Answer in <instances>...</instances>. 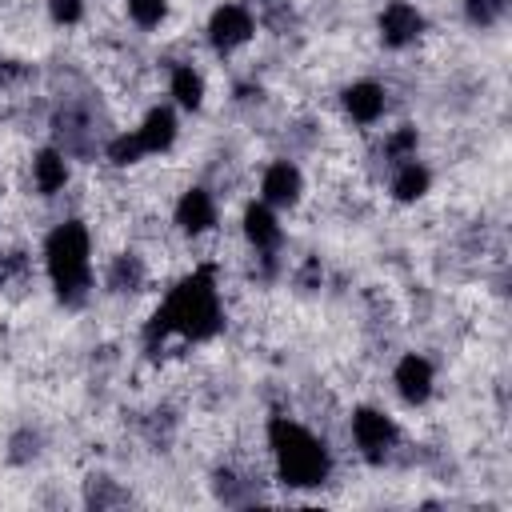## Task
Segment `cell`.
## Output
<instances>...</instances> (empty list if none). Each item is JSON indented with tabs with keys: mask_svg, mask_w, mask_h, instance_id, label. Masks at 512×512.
I'll use <instances>...</instances> for the list:
<instances>
[{
	"mask_svg": "<svg viewBox=\"0 0 512 512\" xmlns=\"http://www.w3.org/2000/svg\"><path fill=\"white\" fill-rule=\"evenodd\" d=\"M224 328V304L212 268H192L176 288L164 296V304L152 312V324L144 328L148 344H164V336H184V340H212Z\"/></svg>",
	"mask_w": 512,
	"mask_h": 512,
	"instance_id": "cell-1",
	"label": "cell"
},
{
	"mask_svg": "<svg viewBox=\"0 0 512 512\" xmlns=\"http://www.w3.org/2000/svg\"><path fill=\"white\" fill-rule=\"evenodd\" d=\"M44 8H48V20L60 28H72L84 20V0H44Z\"/></svg>",
	"mask_w": 512,
	"mask_h": 512,
	"instance_id": "cell-19",
	"label": "cell"
},
{
	"mask_svg": "<svg viewBox=\"0 0 512 512\" xmlns=\"http://www.w3.org/2000/svg\"><path fill=\"white\" fill-rule=\"evenodd\" d=\"M124 12H128V20L136 28L152 32V28H160L168 20V0H124Z\"/></svg>",
	"mask_w": 512,
	"mask_h": 512,
	"instance_id": "cell-17",
	"label": "cell"
},
{
	"mask_svg": "<svg viewBox=\"0 0 512 512\" xmlns=\"http://www.w3.org/2000/svg\"><path fill=\"white\" fill-rule=\"evenodd\" d=\"M500 4H508V0H500Z\"/></svg>",
	"mask_w": 512,
	"mask_h": 512,
	"instance_id": "cell-21",
	"label": "cell"
},
{
	"mask_svg": "<svg viewBox=\"0 0 512 512\" xmlns=\"http://www.w3.org/2000/svg\"><path fill=\"white\" fill-rule=\"evenodd\" d=\"M376 28H380L384 48H408L424 36V12L412 0H388L376 16Z\"/></svg>",
	"mask_w": 512,
	"mask_h": 512,
	"instance_id": "cell-8",
	"label": "cell"
},
{
	"mask_svg": "<svg viewBox=\"0 0 512 512\" xmlns=\"http://www.w3.org/2000/svg\"><path fill=\"white\" fill-rule=\"evenodd\" d=\"M392 388H396V396L408 408L428 404L432 392H436V368H432V360L424 352H404L396 360V368H392Z\"/></svg>",
	"mask_w": 512,
	"mask_h": 512,
	"instance_id": "cell-7",
	"label": "cell"
},
{
	"mask_svg": "<svg viewBox=\"0 0 512 512\" xmlns=\"http://www.w3.org/2000/svg\"><path fill=\"white\" fill-rule=\"evenodd\" d=\"M348 432H352L356 452L364 460H372V464H384V456H392V448L400 444L396 420L384 408H372V404H364V408H356L348 416Z\"/></svg>",
	"mask_w": 512,
	"mask_h": 512,
	"instance_id": "cell-4",
	"label": "cell"
},
{
	"mask_svg": "<svg viewBox=\"0 0 512 512\" xmlns=\"http://www.w3.org/2000/svg\"><path fill=\"white\" fill-rule=\"evenodd\" d=\"M268 456L288 488H320L332 476L328 444L296 416H268Z\"/></svg>",
	"mask_w": 512,
	"mask_h": 512,
	"instance_id": "cell-2",
	"label": "cell"
},
{
	"mask_svg": "<svg viewBox=\"0 0 512 512\" xmlns=\"http://www.w3.org/2000/svg\"><path fill=\"white\" fill-rule=\"evenodd\" d=\"M388 188H392V196L400 200V204H416V200H424L428 196V188H432V168L424 164V160H400V164H392V180H388Z\"/></svg>",
	"mask_w": 512,
	"mask_h": 512,
	"instance_id": "cell-14",
	"label": "cell"
},
{
	"mask_svg": "<svg viewBox=\"0 0 512 512\" xmlns=\"http://www.w3.org/2000/svg\"><path fill=\"white\" fill-rule=\"evenodd\" d=\"M240 236L252 252H280L284 248V224L276 216L272 204L264 200H248L240 212Z\"/></svg>",
	"mask_w": 512,
	"mask_h": 512,
	"instance_id": "cell-10",
	"label": "cell"
},
{
	"mask_svg": "<svg viewBox=\"0 0 512 512\" xmlns=\"http://www.w3.org/2000/svg\"><path fill=\"white\" fill-rule=\"evenodd\" d=\"M260 4H280V0H260Z\"/></svg>",
	"mask_w": 512,
	"mask_h": 512,
	"instance_id": "cell-20",
	"label": "cell"
},
{
	"mask_svg": "<svg viewBox=\"0 0 512 512\" xmlns=\"http://www.w3.org/2000/svg\"><path fill=\"white\" fill-rule=\"evenodd\" d=\"M44 272L64 304H84L92 292V232L84 220H56L44 236Z\"/></svg>",
	"mask_w": 512,
	"mask_h": 512,
	"instance_id": "cell-3",
	"label": "cell"
},
{
	"mask_svg": "<svg viewBox=\"0 0 512 512\" xmlns=\"http://www.w3.org/2000/svg\"><path fill=\"white\" fill-rule=\"evenodd\" d=\"M136 136H140V144H144V152H148V156L168 152V148L176 144V136H180L176 112H172L168 104H152V108L144 112V120L136 124Z\"/></svg>",
	"mask_w": 512,
	"mask_h": 512,
	"instance_id": "cell-13",
	"label": "cell"
},
{
	"mask_svg": "<svg viewBox=\"0 0 512 512\" xmlns=\"http://www.w3.org/2000/svg\"><path fill=\"white\" fill-rule=\"evenodd\" d=\"M340 108H344V116H348L352 124L372 128V124H380V116L388 112V92H384V84H376V80H352V84L344 88V96H340Z\"/></svg>",
	"mask_w": 512,
	"mask_h": 512,
	"instance_id": "cell-11",
	"label": "cell"
},
{
	"mask_svg": "<svg viewBox=\"0 0 512 512\" xmlns=\"http://www.w3.org/2000/svg\"><path fill=\"white\" fill-rule=\"evenodd\" d=\"M260 200L272 208H296L304 200V172L296 160H272L260 172Z\"/></svg>",
	"mask_w": 512,
	"mask_h": 512,
	"instance_id": "cell-9",
	"label": "cell"
},
{
	"mask_svg": "<svg viewBox=\"0 0 512 512\" xmlns=\"http://www.w3.org/2000/svg\"><path fill=\"white\" fill-rule=\"evenodd\" d=\"M168 96H172L180 108L196 112V108L204 104V96H208V88H204V72H200L192 60L172 64V68H168Z\"/></svg>",
	"mask_w": 512,
	"mask_h": 512,
	"instance_id": "cell-15",
	"label": "cell"
},
{
	"mask_svg": "<svg viewBox=\"0 0 512 512\" xmlns=\"http://www.w3.org/2000/svg\"><path fill=\"white\" fill-rule=\"evenodd\" d=\"M104 160L112 164V168H132V164H140L148 152H144V144H140V136H136V128H120V132H112L108 140H104Z\"/></svg>",
	"mask_w": 512,
	"mask_h": 512,
	"instance_id": "cell-16",
	"label": "cell"
},
{
	"mask_svg": "<svg viewBox=\"0 0 512 512\" xmlns=\"http://www.w3.org/2000/svg\"><path fill=\"white\" fill-rule=\"evenodd\" d=\"M172 224H176L180 236H192V240L216 232V224H220L216 192H208V188H184L176 196V204H172Z\"/></svg>",
	"mask_w": 512,
	"mask_h": 512,
	"instance_id": "cell-6",
	"label": "cell"
},
{
	"mask_svg": "<svg viewBox=\"0 0 512 512\" xmlns=\"http://www.w3.org/2000/svg\"><path fill=\"white\" fill-rule=\"evenodd\" d=\"M28 172H32V188H36V196H48V200H52V196H60V192L68 188V180H72L68 156H64L56 144L40 148V152L32 156Z\"/></svg>",
	"mask_w": 512,
	"mask_h": 512,
	"instance_id": "cell-12",
	"label": "cell"
},
{
	"mask_svg": "<svg viewBox=\"0 0 512 512\" xmlns=\"http://www.w3.org/2000/svg\"><path fill=\"white\" fill-rule=\"evenodd\" d=\"M204 32H208V44H212L216 52H236V48H244V44L256 36V16H252L248 4L224 0V4L212 8Z\"/></svg>",
	"mask_w": 512,
	"mask_h": 512,
	"instance_id": "cell-5",
	"label": "cell"
},
{
	"mask_svg": "<svg viewBox=\"0 0 512 512\" xmlns=\"http://www.w3.org/2000/svg\"><path fill=\"white\" fill-rule=\"evenodd\" d=\"M504 8L508 4H500V0H464V20L472 28H492L504 16Z\"/></svg>",
	"mask_w": 512,
	"mask_h": 512,
	"instance_id": "cell-18",
	"label": "cell"
}]
</instances>
